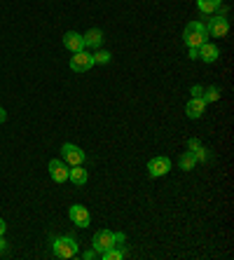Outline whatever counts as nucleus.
<instances>
[{
	"label": "nucleus",
	"mask_w": 234,
	"mask_h": 260,
	"mask_svg": "<svg viewBox=\"0 0 234 260\" xmlns=\"http://www.w3.org/2000/svg\"><path fill=\"white\" fill-rule=\"evenodd\" d=\"M47 169H49V176H52V181L56 183H66L68 181V171H70V166L61 160H52V162L47 164Z\"/></svg>",
	"instance_id": "9"
},
{
	"label": "nucleus",
	"mask_w": 234,
	"mask_h": 260,
	"mask_svg": "<svg viewBox=\"0 0 234 260\" xmlns=\"http://www.w3.org/2000/svg\"><path fill=\"white\" fill-rule=\"evenodd\" d=\"M204 110H206V103H204L202 96H192L190 101H187V106H185V113H187V118H192V119L202 118Z\"/></svg>",
	"instance_id": "12"
},
{
	"label": "nucleus",
	"mask_w": 234,
	"mask_h": 260,
	"mask_svg": "<svg viewBox=\"0 0 234 260\" xmlns=\"http://www.w3.org/2000/svg\"><path fill=\"white\" fill-rule=\"evenodd\" d=\"M52 251L56 258H73V256H77V241H75V237H54L52 239Z\"/></svg>",
	"instance_id": "3"
},
{
	"label": "nucleus",
	"mask_w": 234,
	"mask_h": 260,
	"mask_svg": "<svg viewBox=\"0 0 234 260\" xmlns=\"http://www.w3.org/2000/svg\"><path fill=\"white\" fill-rule=\"evenodd\" d=\"M5 119H7V113H5V108H0V124H2Z\"/></svg>",
	"instance_id": "26"
},
{
	"label": "nucleus",
	"mask_w": 234,
	"mask_h": 260,
	"mask_svg": "<svg viewBox=\"0 0 234 260\" xmlns=\"http://www.w3.org/2000/svg\"><path fill=\"white\" fill-rule=\"evenodd\" d=\"M98 256H101L103 260H122L124 256H127V249H117V244H115V246H110V249L101 251Z\"/></svg>",
	"instance_id": "17"
},
{
	"label": "nucleus",
	"mask_w": 234,
	"mask_h": 260,
	"mask_svg": "<svg viewBox=\"0 0 234 260\" xmlns=\"http://www.w3.org/2000/svg\"><path fill=\"white\" fill-rule=\"evenodd\" d=\"M68 216H70V220H73L77 228H89V220H92V216H89L87 206L73 204L70 209H68Z\"/></svg>",
	"instance_id": "8"
},
{
	"label": "nucleus",
	"mask_w": 234,
	"mask_h": 260,
	"mask_svg": "<svg viewBox=\"0 0 234 260\" xmlns=\"http://www.w3.org/2000/svg\"><path fill=\"white\" fill-rule=\"evenodd\" d=\"M96 256H98V253H96L94 249H92V251H85V253H82V258H85V260H94Z\"/></svg>",
	"instance_id": "21"
},
{
	"label": "nucleus",
	"mask_w": 234,
	"mask_h": 260,
	"mask_svg": "<svg viewBox=\"0 0 234 260\" xmlns=\"http://www.w3.org/2000/svg\"><path fill=\"white\" fill-rule=\"evenodd\" d=\"M94 56V66L98 64V66H106V64H110V59H113V54L110 52H106V49H98L96 54H92Z\"/></svg>",
	"instance_id": "20"
},
{
	"label": "nucleus",
	"mask_w": 234,
	"mask_h": 260,
	"mask_svg": "<svg viewBox=\"0 0 234 260\" xmlns=\"http://www.w3.org/2000/svg\"><path fill=\"white\" fill-rule=\"evenodd\" d=\"M202 94H204L202 87H192V96H202Z\"/></svg>",
	"instance_id": "24"
},
{
	"label": "nucleus",
	"mask_w": 234,
	"mask_h": 260,
	"mask_svg": "<svg viewBox=\"0 0 234 260\" xmlns=\"http://www.w3.org/2000/svg\"><path fill=\"white\" fill-rule=\"evenodd\" d=\"M64 47L68 49V52H80V49H85V40H82V35L75 31H68L64 35Z\"/></svg>",
	"instance_id": "10"
},
{
	"label": "nucleus",
	"mask_w": 234,
	"mask_h": 260,
	"mask_svg": "<svg viewBox=\"0 0 234 260\" xmlns=\"http://www.w3.org/2000/svg\"><path fill=\"white\" fill-rule=\"evenodd\" d=\"M218 56H220V47L218 45H213V43H206L199 47V59L202 61H206V64H213V61H218Z\"/></svg>",
	"instance_id": "11"
},
{
	"label": "nucleus",
	"mask_w": 234,
	"mask_h": 260,
	"mask_svg": "<svg viewBox=\"0 0 234 260\" xmlns=\"http://www.w3.org/2000/svg\"><path fill=\"white\" fill-rule=\"evenodd\" d=\"M82 40H85V47H101L103 45V31L101 28H89L82 35Z\"/></svg>",
	"instance_id": "13"
},
{
	"label": "nucleus",
	"mask_w": 234,
	"mask_h": 260,
	"mask_svg": "<svg viewBox=\"0 0 234 260\" xmlns=\"http://www.w3.org/2000/svg\"><path fill=\"white\" fill-rule=\"evenodd\" d=\"M220 5H223V0H197V7L202 14H215L220 10Z\"/></svg>",
	"instance_id": "15"
},
{
	"label": "nucleus",
	"mask_w": 234,
	"mask_h": 260,
	"mask_svg": "<svg viewBox=\"0 0 234 260\" xmlns=\"http://www.w3.org/2000/svg\"><path fill=\"white\" fill-rule=\"evenodd\" d=\"M209 40V33H206V24L202 22H190L183 31V43L187 47H202Z\"/></svg>",
	"instance_id": "2"
},
{
	"label": "nucleus",
	"mask_w": 234,
	"mask_h": 260,
	"mask_svg": "<svg viewBox=\"0 0 234 260\" xmlns=\"http://www.w3.org/2000/svg\"><path fill=\"white\" fill-rule=\"evenodd\" d=\"M68 178H70L75 185H85L87 183V169L82 164H75L73 169L68 171Z\"/></svg>",
	"instance_id": "14"
},
{
	"label": "nucleus",
	"mask_w": 234,
	"mask_h": 260,
	"mask_svg": "<svg viewBox=\"0 0 234 260\" xmlns=\"http://www.w3.org/2000/svg\"><path fill=\"white\" fill-rule=\"evenodd\" d=\"M5 230H7V225H5V220H2V218H0V237H2V235H5Z\"/></svg>",
	"instance_id": "25"
},
{
	"label": "nucleus",
	"mask_w": 234,
	"mask_h": 260,
	"mask_svg": "<svg viewBox=\"0 0 234 260\" xmlns=\"http://www.w3.org/2000/svg\"><path fill=\"white\" fill-rule=\"evenodd\" d=\"M92 66H94V56L89 54V52H85V49H80V52H75L70 56V68H73L75 73H87Z\"/></svg>",
	"instance_id": "5"
},
{
	"label": "nucleus",
	"mask_w": 234,
	"mask_h": 260,
	"mask_svg": "<svg viewBox=\"0 0 234 260\" xmlns=\"http://www.w3.org/2000/svg\"><path fill=\"white\" fill-rule=\"evenodd\" d=\"M61 157H64V162L68 164V166H75V164H82L85 162V150L82 148H77V145H73V143H64L61 145Z\"/></svg>",
	"instance_id": "4"
},
{
	"label": "nucleus",
	"mask_w": 234,
	"mask_h": 260,
	"mask_svg": "<svg viewBox=\"0 0 234 260\" xmlns=\"http://www.w3.org/2000/svg\"><path fill=\"white\" fill-rule=\"evenodd\" d=\"M127 241V235L124 232H108V230H98L92 239V244H94V251L96 253H101V251L110 249V246H122Z\"/></svg>",
	"instance_id": "1"
},
{
	"label": "nucleus",
	"mask_w": 234,
	"mask_h": 260,
	"mask_svg": "<svg viewBox=\"0 0 234 260\" xmlns=\"http://www.w3.org/2000/svg\"><path fill=\"white\" fill-rule=\"evenodd\" d=\"M2 253H7V241L0 237V256H2Z\"/></svg>",
	"instance_id": "23"
},
{
	"label": "nucleus",
	"mask_w": 234,
	"mask_h": 260,
	"mask_svg": "<svg viewBox=\"0 0 234 260\" xmlns=\"http://www.w3.org/2000/svg\"><path fill=\"white\" fill-rule=\"evenodd\" d=\"M187 148H190V152L197 157V162H206V150H204V145L197 139H190L187 141Z\"/></svg>",
	"instance_id": "18"
},
{
	"label": "nucleus",
	"mask_w": 234,
	"mask_h": 260,
	"mask_svg": "<svg viewBox=\"0 0 234 260\" xmlns=\"http://www.w3.org/2000/svg\"><path fill=\"white\" fill-rule=\"evenodd\" d=\"M178 166H181L183 171H192V169L197 166V157H194V155H192L190 150L183 152L181 157H178Z\"/></svg>",
	"instance_id": "16"
},
{
	"label": "nucleus",
	"mask_w": 234,
	"mask_h": 260,
	"mask_svg": "<svg viewBox=\"0 0 234 260\" xmlns=\"http://www.w3.org/2000/svg\"><path fill=\"white\" fill-rule=\"evenodd\" d=\"M171 171V160L169 157H152L148 162V173L152 178H160V176H166Z\"/></svg>",
	"instance_id": "7"
},
{
	"label": "nucleus",
	"mask_w": 234,
	"mask_h": 260,
	"mask_svg": "<svg viewBox=\"0 0 234 260\" xmlns=\"http://www.w3.org/2000/svg\"><path fill=\"white\" fill-rule=\"evenodd\" d=\"M227 31H230V22H227V17H223V14L209 19V24H206V33L211 38H225Z\"/></svg>",
	"instance_id": "6"
},
{
	"label": "nucleus",
	"mask_w": 234,
	"mask_h": 260,
	"mask_svg": "<svg viewBox=\"0 0 234 260\" xmlns=\"http://www.w3.org/2000/svg\"><path fill=\"white\" fill-rule=\"evenodd\" d=\"M202 98H204V103H213V101L220 98V89L218 87H209V89H204Z\"/></svg>",
	"instance_id": "19"
},
{
	"label": "nucleus",
	"mask_w": 234,
	"mask_h": 260,
	"mask_svg": "<svg viewBox=\"0 0 234 260\" xmlns=\"http://www.w3.org/2000/svg\"><path fill=\"white\" fill-rule=\"evenodd\" d=\"M190 49V59H199V47H187Z\"/></svg>",
	"instance_id": "22"
}]
</instances>
